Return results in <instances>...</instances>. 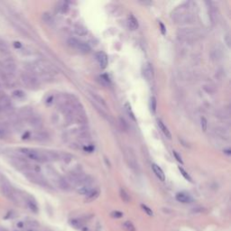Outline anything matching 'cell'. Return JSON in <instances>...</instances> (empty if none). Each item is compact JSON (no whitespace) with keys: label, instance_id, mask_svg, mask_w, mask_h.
<instances>
[{"label":"cell","instance_id":"cell-4","mask_svg":"<svg viewBox=\"0 0 231 231\" xmlns=\"http://www.w3.org/2000/svg\"><path fill=\"white\" fill-rule=\"evenodd\" d=\"M0 191L1 193L6 197L8 200L14 201V202H16L17 201V197L12 188V186L10 185V183L4 178H2L0 180Z\"/></svg>","mask_w":231,"mask_h":231},{"label":"cell","instance_id":"cell-40","mask_svg":"<svg viewBox=\"0 0 231 231\" xmlns=\"http://www.w3.org/2000/svg\"><path fill=\"white\" fill-rule=\"evenodd\" d=\"M159 25H160V27H161V32H162V34L164 35L165 34H166V29H165V26L163 25V23H159Z\"/></svg>","mask_w":231,"mask_h":231},{"label":"cell","instance_id":"cell-32","mask_svg":"<svg viewBox=\"0 0 231 231\" xmlns=\"http://www.w3.org/2000/svg\"><path fill=\"white\" fill-rule=\"evenodd\" d=\"M141 208L143 209V210L148 215V216H153V210L149 208V207H147L146 205H144V204H141Z\"/></svg>","mask_w":231,"mask_h":231},{"label":"cell","instance_id":"cell-45","mask_svg":"<svg viewBox=\"0 0 231 231\" xmlns=\"http://www.w3.org/2000/svg\"><path fill=\"white\" fill-rule=\"evenodd\" d=\"M4 96H5V93L3 92V91H2L0 90V98H1L2 97H4Z\"/></svg>","mask_w":231,"mask_h":231},{"label":"cell","instance_id":"cell-47","mask_svg":"<svg viewBox=\"0 0 231 231\" xmlns=\"http://www.w3.org/2000/svg\"><path fill=\"white\" fill-rule=\"evenodd\" d=\"M27 231H34V230H32V229H29V230H27Z\"/></svg>","mask_w":231,"mask_h":231},{"label":"cell","instance_id":"cell-3","mask_svg":"<svg viewBox=\"0 0 231 231\" xmlns=\"http://www.w3.org/2000/svg\"><path fill=\"white\" fill-rule=\"evenodd\" d=\"M21 81L25 87L31 90H35L40 86V81L38 77L30 71L23 72L21 74Z\"/></svg>","mask_w":231,"mask_h":231},{"label":"cell","instance_id":"cell-7","mask_svg":"<svg viewBox=\"0 0 231 231\" xmlns=\"http://www.w3.org/2000/svg\"><path fill=\"white\" fill-rule=\"evenodd\" d=\"M68 45L73 48H76L80 51L84 52V53L90 52V51H91V47L89 46V45H87L86 43H83L81 41H79L76 38H70L68 40Z\"/></svg>","mask_w":231,"mask_h":231},{"label":"cell","instance_id":"cell-9","mask_svg":"<svg viewBox=\"0 0 231 231\" xmlns=\"http://www.w3.org/2000/svg\"><path fill=\"white\" fill-rule=\"evenodd\" d=\"M96 59L98 62V64L100 65V67L102 69H105L108 63V60H107V56L104 51H98L96 53Z\"/></svg>","mask_w":231,"mask_h":231},{"label":"cell","instance_id":"cell-18","mask_svg":"<svg viewBox=\"0 0 231 231\" xmlns=\"http://www.w3.org/2000/svg\"><path fill=\"white\" fill-rule=\"evenodd\" d=\"M157 123H158V126H159V127H160V129L162 130V132L163 133V135L167 137L168 139H171L172 138V135H171V133H170V131H169V129L164 126V124L162 122V120H158L157 121Z\"/></svg>","mask_w":231,"mask_h":231},{"label":"cell","instance_id":"cell-16","mask_svg":"<svg viewBox=\"0 0 231 231\" xmlns=\"http://www.w3.org/2000/svg\"><path fill=\"white\" fill-rule=\"evenodd\" d=\"M152 169H153V173H155V175L159 178V180H161V181H163V182L165 180V175H164L163 170H162L157 164H155V163L152 164Z\"/></svg>","mask_w":231,"mask_h":231},{"label":"cell","instance_id":"cell-36","mask_svg":"<svg viewBox=\"0 0 231 231\" xmlns=\"http://www.w3.org/2000/svg\"><path fill=\"white\" fill-rule=\"evenodd\" d=\"M111 216L113 217V218H115V219H120V218H122L123 217V213L122 212H120V211H113V212H111Z\"/></svg>","mask_w":231,"mask_h":231},{"label":"cell","instance_id":"cell-25","mask_svg":"<svg viewBox=\"0 0 231 231\" xmlns=\"http://www.w3.org/2000/svg\"><path fill=\"white\" fill-rule=\"evenodd\" d=\"M92 190L93 189L91 185H85V186L80 187V189L78 190V192L80 194H82V195H88Z\"/></svg>","mask_w":231,"mask_h":231},{"label":"cell","instance_id":"cell-31","mask_svg":"<svg viewBox=\"0 0 231 231\" xmlns=\"http://www.w3.org/2000/svg\"><path fill=\"white\" fill-rule=\"evenodd\" d=\"M150 105H151V109L153 113H155L156 111V107H157V101H156V97H151V102H150Z\"/></svg>","mask_w":231,"mask_h":231},{"label":"cell","instance_id":"cell-44","mask_svg":"<svg viewBox=\"0 0 231 231\" xmlns=\"http://www.w3.org/2000/svg\"><path fill=\"white\" fill-rule=\"evenodd\" d=\"M14 45L16 47V48H20V47H21V45H20V43H17V42H15Z\"/></svg>","mask_w":231,"mask_h":231},{"label":"cell","instance_id":"cell-28","mask_svg":"<svg viewBox=\"0 0 231 231\" xmlns=\"http://www.w3.org/2000/svg\"><path fill=\"white\" fill-rule=\"evenodd\" d=\"M125 107H126V110H127L128 116H129L134 121H136V117H135V114H134V112H133V110H132L131 105H130L128 102H127V103L125 104Z\"/></svg>","mask_w":231,"mask_h":231},{"label":"cell","instance_id":"cell-35","mask_svg":"<svg viewBox=\"0 0 231 231\" xmlns=\"http://www.w3.org/2000/svg\"><path fill=\"white\" fill-rule=\"evenodd\" d=\"M119 124H120V126H121L123 130L126 131L127 129V122H126V120L124 118H122V117L119 118Z\"/></svg>","mask_w":231,"mask_h":231},{"label":"cell","instance_id":"cell-38","mask_svg":"<svg viewBox=\"0 0 231 231\" xmlns=\"http://www.w3.org/2000/svg\"><path fill=\"white\" fill-rule=\"evenodd\" d=\"M28 224H29V226H31L32 228H37V227H39L38 222H36L35 220H29V221H28Z\"/></svg>","mask_w":231,"mask_h":231},{"label":"cell","instance_id":"cell-29","mask_svg":"<svg viewBox=\"0 0 231 231\" xmlns=\"http://www.w3.org/2000/svg\"><path fill=\"white\" fill-rule=\"evenodd\" d=\"M124 229L127 231H136V228L134 226V224L131 221H126L123 224Z\"/></svg>","mask_w":231,"mask_h":231},{"label":"cell","instance_id":"cell-8","mask_svg":"<svg viewBox=\"0 0 231 231\" xmlns=\"http://www.w3.org/2000/svg\"><path fill=\"white\" fill-rule=\"evenodd\" d=\"M143 75L148 81L153 79V68L150 62H145L143 65Z\"/></svg>","mask_w":231,"mask_h":231},{"label":"cell","instance_id":"cell-39","mask_svg":"<svg viewBox=\"0 0 231 231\" xmlns=\"http://www.w3.org/2000/svg\"><path fill=\"white\" fill-rule=\"evenodd\" d=\"M173 154H174V156H175V158H176V160L179 162V163H183V160H182V157L175 152V151H173Z\"/></svg>","mask_w":231,"mask_h":231},{"label":"cell","instance_id":"cell-19","mask_svg":"<svg viewBox=\"0 0 231 231\" xmlns=\"http://www.w3.org/2000/svg\"><path fill=\"white\" fill-rule=\"evenodd\" d=\"M58 184L60 186V188H61V190H71V184H70V183H69L67 180L63 179V178H59V180H58Z\"/></svg>","mask_w":231,"mask_h":231},{"label":"cell","instance_id":"cell-22","mask_svg":"<svg viewBox=\"0 0 231 231\" xmlns=\"http://www.w3.org/2000/svg\"><path fill=\"white\" fill-rule=\"evenodd\" d=\"M48 138H49V136H48V134H47L46 132L40 131V132H37V133L35 135V139L37 140V141H40V142L46 141Z\"/></svg>","mask_w":231,"mask_h":231},{"label":"cell","instance_id":"cell-14","mask_svg":"<svg viewBox=\"0 0 231 231\" xmlns=\"http://www.w3.org/2000/svg\"><path fill=\"white\" fill-rule=\"evenodd\" d=\"M0 107L2 108V110L5 109H9L12 107V102L11 99L7 97V96H4L0 98Z\"/></svg>","mask_w":231,"mask_h":231},{"label":"cell","instance_id":"cell-6","mask_svg":"<svg viewBox=\"0 0 231 231\" xmlns=\"http://www.w3.org/2000/svg\"><path fill=\"white\" fill-rule=\"evenodd\" d=\"M25 175L26 176V178L30 182H32L35 184L41 185V186H47L48 185L46 180L36 172L27 171V172H25Z\"/></svg>","mask_w":231,"mask_h":231},{"label":"cell","instance_id":"cell-2","mask_svg":"<svg viewBox=\"0 0 231 231\" xmlns=\"http://www.w3.org/2000/svg\"><path fill=\"white\" fill-rule=\"evenodd\" d=\"M20 152L31 160H34L39 163L48 162L45 151H38V150L31 149V148H21Z\"/></svg>","mask_w":231,"mask_h":231},{"label":"cell","instance_id":"cell-42","mask_svg":"<svg viewBox=\"0 0 231 231\" xmlns=\"http://www.w3.org/2000/svg\"><path fill=\"white\" fill-rule=\"evenodd\" d=\"M203 210H204L201 209V208H200V209H194V210H193V212H195V213H201Z\"/></svg>","mask_w":231,"mask_h":231},{"label":"cell","instance_id":"cell-33","mask_svg":"<svg viewBox=\"0 0 231 231\" xmlns=\"http://www.w3.org/2000/svg\"><path fill=\"white\" fill-rule=\"evenodd\" d=\"M179 171L181 172L182 175H183V176L184 177L186 180H188L189 182H192V179H191V177H190V175H189V174L187 173V172L185 171L183 168H182V167H179Z\"/></svg>","mask_w":231,"mask_h":231},{"label":"cell","instance_id":"cell-43","mask_svg":"<svg viewBox=\"0 0 231 231\" xmlns=\"http://www.w3.org/2000/svg\"><path fill=\"white\" fill-rule=\"evenodd\" d=\"M24 226H25V224H24L23 222H18V223L16 224V227H17V228H19V229H23V228H24Z\"/></svg>","mask_w":231,"mask_h":231},{"label":"cell","instance_id":"cell-46","mask_svg":"<svg viewBox=\"0 0 231 231\" xmlns=\"http://www.w3.org/2000/svg\"><path fill=\"white\" fill-rule=\"evenodd\" d=\"M2 111V108H1V107H0V112Z\"/></svg>","mask_w":231,"mask_h":231},{"label":"cell","instance_id":"cell-37","mask_svg":"<svg viewBox=\"0 0 231 231\" xmlns=\"http://www.w3.org/2000/svg\"><path fill=\"white\" fill-rule=\"evenodd\" d=\"M7 50H8L7 45L0 40V51L1 52H5V51H7Z\"/></svg>","mask_w":231,"mask_h":231},{"label":"cell","instance_id":"cell-13","mask_svg":"<svg viewBox=\"0 0 231 231\" xmlns=\"http://www.w3.org/2000/svg\"><path fill=\"white\" fill-rule=\"evenodd\" d=\"M176 200L182 203H190L192 201V198L186 192H179L176 194Z\"/></svg>","mask_w":231,"mask_h":231},{"label":"cell","instance_id":"cell-15","mask_svg":"<svg viewBox=\"0 0 231 231\" xmlns=\"http://www.w3.org/2000/svg\"><path fill=\"white\" fill-rule=\"evenodd\" d=\"M127 25H128V28L130 30H133V31L137 30L138 28V22L133 15H129L128 20H127Z\"/></svg>","mask_w":231,"mask_h":231},{"label":"cell","instance_id":"cell-10","mask_svg":"<svg viewBox=\"0 0 231 231\" xmlns=\"http://www.w3.org/2000/svg\"><path fill=\"white\" fill-rule=\"evenodd\" d=\"M2 68L5 70V71H6L8 74H13L15 73V71H16V65L13 61H5L2 63Z\"/></svg>","mask_w":231,"mask_h":231},{"label":"cell","instance_id":"cell-12","mask_svg":"<svg viewBox=\"0 0 231 231\" xmlns=\"http://www.w3.org/2000/svg\"><path fill=\"white\" fill-rule=\"evenodd\" d=\"M28 122L30 124V126H32L33 127L35 128H40L42 126H43V121H42V118L38 116H34V115H31L29 117H28Z\"/></svg>","mask_w":231,"mask_h":231},{"label":"cell","instance_id":"cell-30","mask_svg":"<svg viewBox=\"0 0 231 231\" xmlns=\"http://www.w3.org/2000/svg\"><path fill=\"white\" fill-rule=\"evenodd\" d=\"M13 97H15V98L21 99V98H24L25 97V93L21 90H16L13 92Z\"/></svg>","mask_w":231,"mask_h":231},{"label":"cell","instance_id":"cell-26","mask_svg":"<svg viewBox=\"0 0 231 231\" xmlns=\"http://www.w3.org/2000/svg\"><path fill=\"white\" fill-rule=\"evenodd\" d=\"M91 95H92L93 98L101 106V107H107V104H106V102H105V100L100 97V96H98L97 94H96V93H91Z\"/></svg>","mask_w":231,"mask_h":231},{"label":"cell","instance_id":"cell-27","mask_svg":"<svg viewBox=\"0 0 231 231\" xmlns=\"http://www.w3.org/2000/svg\"><path fill=\"white\" fill-rule=\"evenodd\" d=\"M119 193H120V197H121V199H122L125 202H129V201H130V196H129V194L127 193V191L126 190H124V189H120Z\"/></svg>","mask_w":231,"mask_h":231},{"label":"cell","instance_id":"cell-21","mask_svg":"<svg viewBox=\"0 0 231 231\" xmlns=\"http://www.w3.org/2000/svg\"><path fill=\"white\" fill-rule=\"evenodd\" d=\"M70 224L74 227L77 229H84V224L81 219H73L70 220Z\"/></svg>","mask_w":231,"mask_h":231},{"label":"cell","instance_id":"cell-24","mask_svg":"<svg viewBox=\"0 0 231 231\" xmlns=\"http://www.w3.org/2000/svg\"><path fill=\"white\" fill-rule=\"evenodd\" d=\"M42 18H43V21H44L46 25H52L53 23H54L53 17H52L49 13H44Z\"/></svg>","mask_w":231,"mask_h":231},{"label":"cell","instance_id":"cell-20","mask_svg":"<svg viewBox=\"0 0 231 231\" xmlns=\"http://www.w3.org/2000/svg\"><path fill=\"white\" fill-rule=\"evenodd\" d=\"M26 204L28 206V208L35 213L38 212V207L36 202L33 200V199H26Z\"/></svg>","mask_w":231,"mask_h":231},{"label":"cell","instance_id":"cell-17","mask_svg":"<svg viewBox=\"0 0 231 231\" xmlns=\"http://www.w3.org/2000/svg\"><path fill=\"white\" fill-rule=\"evenodd\" d=\"M98 196H99V190L98 189H93L88 195H86L85 201L86 202H91L93 200H95Z\"/></svg>","mask_w":231,"mask_h":231},{"label":"cell","instance_id":"cell-1","mask_svg":"<svg viewBox=\"0 0 231 231\" xmlns=\"http://www.w3.org/2000/svg\"><path fill=\"white\" fill-rule=\"evenodd\" d=\"M188 5H183L179 6L173 12L172 18L176 24H190L194 20V16L191 13L188 12Z\"/></svg>","mask_w":231,"mask_h":231},{"label":"cell","instance_id":"cell-11","mask_svg":"<svg viewBox=\"0 0 231 231\" xmlns=\"http://www.w3.org/2000/svg\"><path fill=\"white\" fill-rule=\"evenodd\" d=\"M126 157H127V161L128 163L129 167H131L134 170H137V167H138V164L137 163V160H136V157H135L134 153L131 151H127L126 153Z\"/></svg>","mask_w":231,"mask_h":231},{"label":"cell","instance_id":"cell-34","mask_svg":"<svg viewBox=\"0 0 231 231\" xmlns=\"http://www.w3.org/2000/svg\"><path fill=\"white\" fill-rule=\"evenodd\" d=\"M200 126H201V128H202L203 131H206V130H207V127H208V121H207V119H206L204 117H202L200 118Z\"/></svg>","mask_w":231,"mask_h":231},{"label":"cell","instance_id":"cell-41","mask_svg":"<svg viewBox=\"0 0 231 231\" xmlns=\"http://www.w3.org/2000/svg\"><path fill=\"white\" fill-rule=\"evenodd\" d=\"M5 128H3V127H0V137H5Z\"/></svg>","mask_w":231,"mask_h":231},{"label":"cell","instance_id":"cell-5","mask_svg":"<svg viewBox=\"0 0 231 231\" xmlns=\"http://www.w3.org/2000/svg\"><path fill=\"white\" fill-rule=\"evenodd\" d=\"M177 35L182 40L192 41V40H195V38H197V36H199V33L194 28L185 27V28H181L178 30Z\"/></svg>","mask_w":231,"mask_h":231},{"label":"cell","instance_id":"cell-23","mask_svg":"<svg viewBox=\"0 0 231 231\" xmlns=\"http://www.w3.org/2000/svg\"><path fill=\"white\" fill-rule=\"evenodd\" d=\"M74 31H75V33H76L78 35H80V36H83V35H86L88 34L87 29H86L84 26L80 25H78L75 26Z\"/></svg>","mask_w":231,"mask_h":231}]
</instances>
